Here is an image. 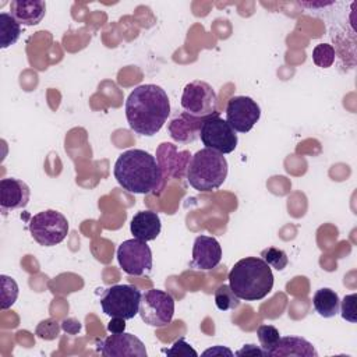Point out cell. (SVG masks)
Returning <instances> with one entry per match:
<instances>
[{
    "mask_svg": "<svg viewBox=\"0 0 357 357\" xmlns=\"http://www.w3.org/2000/svg\"><path fill=\"white\" fill-rule=\"evenodd\" d=\"M170 114L166 91L155 84H142L131 91L126 100V119L130 128L145 137L160 131Z\"/></svg>",
    "mask_w": 357,
    "mask_h": 357,
    "instance_id": "cell-1",
    "label": "cell"
},
{
    "mask_svg": "<svg viewBox=\"0 0 357 357\" xmlns=\"http://www.w3.org/2000/svg\"><path fill=\"white\" fill-rule=\"evenodd\" d=\"M113 174L117 183L132 194L153 192L162 181L160 165L144 149H128L119 155Z\"/></svg>",
    "mask_w": 357,
    "mask_h": 357,
    "instance_id": "cell-2",
    "label": "cell"
},
{
    "mask_svg": "<svg viewBox=\"0 0 357 357\" xmlns=\"http://www.w3.org/2000/svg\"><path fill=\"white\" fill-rule=\"evenodd\" d=\"M227 279L233 293L245 301L262 300L273 287L272 268L261 257L241 258L230 269Z\"/></svg>",
    "mask_w": 357,
    "mask_h": 357,
    "instance_id": "cell-3",
    "label": "cell"
},
{
    "mask_svg": "<svg viewBox=\"0 0 357 357\" xmlns=\"http://www.w3.org/2000/svg\"><path fill=\"white\" fill-rule=\"evenodd\" d=\"M227 172L229 166L223 153L202 148L188 160L185 177L194 190L199 192H211L225 183Z\"/></svg>",
    "mask_w": 357,
    "mask_h": 357,
    "instance_id": "cell-4",
    "label": "cell"
},
{
    "mask_svg": "<svg viewBox=\"0 0 357 357\" xmlns=\"http://www.w3.org/2000/svg\"><path fill=\"white\" fill-rule=\"evenodd\" d=\"M142 293L132 284H113L102 293L99 304L102 311L112 317L132 319L139 312Z\"/></svg>",
    "mask_w": 357,
    "mask_h": 357,
    "instance_id": "cell-5",
    "label": "cell"
},
{
    "mask_svg": "<svg viewBox=\"0 0 357 357\" xmlns=\"http://www.w3.org/2000/svg\"><path fill=\"white\" fill-rule=\"evenodd\" d=\"M29 231L39 245L53 247L67 237L68 220L61 212L46 209L31 218Z\"/></svg>",
    "mask_w": 357,
    "mask_h": 357,
    "instance_id": "cell-6",
    "label": "cell"
},
{
    "mask_svg": "<svg viewBox=\"0 0 357 357\" xmlns=\"http://www.w3.org/2000/svg\"><path fill=\"white\" fill-rule=\"evenodd\" d=\"M198 137L201 138L205 148L213 149L220 153H230L237 148L238 137L230 124L223 120L219 113L202 117Z\"/></svg>",
    "mask_w": 357,
    "mask_h": 357,
    "instance_id": "cell-7",
    "label": "cell"
},
{
    "mask_svg": "<svg viewBox=\"0 0 357 357\" xmlns=\"http://www.w3.org/2000/svg\"><path fill=\"white\" fill-rule=\"evenodd\" d=\"M138 314L146 325L163 328L173 319L174 298L167 291L159 289L146 290L141 296Z\"/></svg>",
    "mask_w": 357,
    "mask_h": 357,
    "instance_id": "cell-8",
    "label": "cell"
},
{
    "mask_svg": "<svg viewBox=\"0 0 357 357\" xmlns=\"http://www.w3.org/2000/svg\"><path fill=\"white\" fill-rule=\"evenodd\" d=\"M180 103L184 113L202 119L216 113L218 96L208 82L195 79L184 86Z\"/></svg>",
    "mask_w": 357,
    "mask_h": 357,
    "instance_id": "cell-9",
    "label": "cell"
},
{
    "mask_svg": "<svg viewBox=\"0 0 357 357\" xmlns=\"http://www.w3.org/2000/svg\"><path fill=\"white\" fill-rule=\"evenodd\" d=\"M117 261L121 269L131 276H142L152 271V251L146 241L130 238L117 248Z\"/></svg>",
    "mask_w": 357,
    "mask_h": 357,
    "instance_id": "cell-10",
    "label": "cell"
},
{
    "mask_svg": "<svg viewBox=\"0 0 357 357\" xmlns=\"http://www.w3.org/2000/svg\"><path fill=\"white\" fill-rule=\"evenodd\" d=\"M261 107L250 96H233L226 106V121L237 132H248L259 120Z\"/></svg>",
    "mask_w": 357,
    "mask_h": 357,
    "instance_id": "cell-11",
    "label": "cell"
},
{
    "mask_svg": "<svg viewBox=\"0 0 357 357\" xmlns=\"http://www.w3.org/2000/svg\"><path fill=\"white\" fill-rule=\"evenodd\" d=\"M98 351L105 357H146L145 344L132 333H112L96 343Z\"/></svg>",
    "mask_w": 357,
    "mask_h": 357,
    "instance_id": "cell-12",
    "label": "cell"
},
{
    "mask_svg": "<svg viewBox=\"0 0 357 357\" xmlns=\"http://www.w3.org/2000/svg\"><path fill=\"white\" fill-rule=\"evenodd\" d=\"M222 259V247L215 237L198 236L192 245V259L190 266L201 271H211L219 265Z\"/></svg>",
    "mask_w": 357,
    "mask_h": 357,
    "instance_id": "cell-13",
    "label": "cell"
},
{
    "mask_svg": "<svg viewBox=\"0 0 357 357\" xmlns=\"http://www.w3.org/2000/svg\"><path fill=\"white\" fill-rule=\"evenodd\" d=\"M29 187L25 181L14 177H7L0 180V208L3 215L22 209L29 201Z\"/></svg>",
    "mask_w": 357,
    "mask_h": 357,
    "instance_id": "cell-14",
    "label": "cell"
},
{
    "mask_svg": "<svg viewBox=\"0 0 357 357\" xmlns=\"http://www.w3.org/2000/svg\"><path fill=\"white\" fill-rule=\"evenodd\" d=\"M130 230L134 238H138L141 241H151L160 234L162 222L156 212L139 211L132 216Z\"/></svg>",
    "mask_w": 357,
    "mask_h": 357,
    "instance_id": "cell-15",
    "label": "cell"
},
{
    "mask_svg": "<svg viewBox=\"0 0 357 357\" xmlns=\"http://www.w3.org/2000/svg\"><path fill=\"white\" fill-rule=\"evenodd\" d=\"M10 14L25 26L38 25L46 14V3L42 0H14L10 4Z\"/></svg>",
    "mask_w": 357,
    "mask_h": 357,
    "instance_id": "cell-16",
    "label": "cell"
},
{
    "mask_svg": "<svg viewBox=\"0 0 357 357\" xmlns=\"http://www.w3.org/2000/svg\"><path fill=\"white\" fill-rule=\"evenodd\" d=\"M318 357V353L312 343L301 336H280L275 349L269 353V357Z\"/></svg>",
    "mask_w": 357,
    "mask_h": 357,
    "instance_id": "cell-17",
    "label": "cell"
},
{
    "mask_svg": "<svg viewBox=\"0 0 357 357\" xmlns=\"http://www.w3.org/2000/svg\"><path fill=\"white\" fill-rule=\"evenodd\" d=\"M202 119L192 117L187 113H181L176 116L169 124L170 137L181 144L192 142L198 137V130Z\"/></svg>",
    "mask_w": 357,
    "mask_h": 357,
    "instance_id": "cell-18",
    "label": "cell"
},
{
    "mask_svg": "<svg viewBox=\"0 0 357 357\" xmlns=\"http://www.w3.org/2000/svg\"><path fill=\"white\" fill-rule=\"evenodd\" d=\"M314 310L324 318H332L339 312L340 298L337 293L329 287L318 289L312 297Z\"/></svg>",
    "mask_w": 357,
    "mask_h": 357,
    "instance_id": "cell-19",
    "label": "cell"
},
{
    "mask_svg": "<svg viewBox=\"0 0 357 357\" xmlns=\"http://www.w3.org/2000/svg\"><path fill=\"white\" fill-rule=\"evenodd\" d=\"M20 35L21 24L10 13H0V49L15 45Z\"/></svg>",
    "mask_w": 357,
    "mask_h": 357,
    "instance_id": "cell-20",
    "label": "cell"
},
{
    "mask_svg": "<svg viewBox=\"0 0 357 357\" xmlns=\"http://www.w3.org/2000/svg\"><path fill=\"white\" fill-rule=\"evenodd\" d=\"M0 287H1L0 307H1V310H7L17 301L18 284L13 278H10L7 275H0Z\"/></svg>",
    "mask_w": 357,
    "mask_h": 357,
    "instance_id": "cell-21",
    "label": "cell"
},
{
    "mask_svg": "<svg viewBox=\"0 0 357 357\" xmlns=\"http://www.w3.org/2000/svg\"><path fill=\"white\" fill-rule=\"evenodd\" d=\"M215 304L220 311H229L240 305V298L233 293L229 284H220L215 290Z\"/></svg>",
    "mask_w": 357,
    "mask_h": 357,
    "instance_id": "cell-22",
    "label": "cell"
},
{
    "mask_svg": "<svg viewBox=\"0 0 357 357\" xmlns=\"http://www.w3.org/2000/svg\"><path fill=\"white\" fill-rule=\"evenodd\" d=\"M257 336L261 343V349L266 353V357H269V353L275 349L280 339L279 331L272 325H259L257 329Z\"/></svg>",
    "mask_w": 357,
    "mask_h": 357,
    "instance_id": "cell-23",
    "label": "cell"
},
{
    "mask_svg": "<svg viewBox=\"0 0 357 357\" xmlns=\"http://www.w3.org/2000/svg\"><path fill=\"white\" fill-rule=\"evenodd\" d=\"M335 47L329 43H318L312 49V61L321 68H329L335 63Z\"/></svg>",
    "mask_w": 357,
    "mask_h": 357,
    "instance_id": "cell-24",
    "label": "cell"
},
{
    "mask_svg": "<svg viewBox=\"0 0 357 357\" xmlns=\"http://www.w3.org/2000/svg\"><path fill=\"white\" fill-rule=\"evenodd\" d=\"M261 258L271 268H275L276 271H283L289 264L287 254L283 250H279V248H275V247H268V248L262 250L261 251Z\"/></svg>",
    "mask_w": 357,
    "mask_h": 357,
    "instance_id": "cell-25",
    "label": "cell"
},
{
    "mask_svg": "<svg viewBox=\"0 0 357 357\" xmlns=\"http://www.w3.org/2000/svg\"><path fill=\"white\" fill-rule=\"evenodd\" d=\"M60 329H61V324H59L53 318H47V319L40 321L36 325L35 333H36L38 337H40L43 340H54V339L59 337Z\"/></svg>",
    "mask_w": 357,
    "mask_h": 357,
    "instance_id": "cell-26",
    "label": "cell"
},
{
    "mask_svg": "<svg viewBox=\"0 0 357 357\" xmlns=\"http://www.w3.org/2000/svg\"><path fill=\"white\" fill-rule=\"evenodd\" d=\"M356 300H357V294H347L344 296V298L340 301V314L342 318L354 324L357 321V315H356Z\"/></svg>",
    "mask_w": 357,
    "mask_h": 357,
    "instance_id": "cell-27",
    "label": "cell"
},
{
    "mask_svg": "<svg viewBox=\"0 0 357 357\" xmlns=\"http://www.w3.org/2000/svg\"><path fill=\"white\" fill-rule=\"evenodd\" d=\"M165 353L167 356H180V357H188V356H192V357H198V353L191 347V344H188L183 337L176 340L170 349L165 350Z\"/></svg>",
    "mask_w": 357,
    "mask_h": 357,
    "instance_id": "cell-28",
    "label": "cell"
},
{
    "mask_svg": "<svg viewBox=\"0 0 357 357\" xmlns=\"http://www.w3.org/2000/svg\"><path fill=\"white\" fill-rule=\"evenodd\" d=\"M82 325L78 319L75 318H66L63 322H61V329L67 333V335H77L79 331H81Z\"/></svg>",
    "mask_w": 357,
    "mask_h": 357,
    "instance_id": "cell-29",
    "label": "cell"
},
{
    "mask_svg": "<svg viewBox=\"0 0 357 357\" xmlns=\"http://www.w3.org/2000/svg\"><path fill=\"white\" fill-rule=\"evenodd\" d=\"M234 354L236 356H261V357H266V353L261 347H258L255 344H244Z\"/></svg>",
    "mask_w": 357,
    "mask_h": 357,
    "instance_id": "cell-30",
    "label": "cell"
},
{
    "mask_svg": "<svg viewBox=\"0 0 357 357\" xmlns=\"http://www.w3.org/2000/svg\"><path fill=\"white\" fill-rule=\"evenodd\" d=\"M106 328L110 333H121L126 331V319L120 317H112Z\"/></svg>",
    "mask_w": 357,
    "mask_h": 357,
    "instance_id": "cell-31",
    "label": "cell"
},
{
    "mask_svg": "<svg viewBox=\"0 0 357 357\" xmlns=\"http://www.w3.org/2000/svg\"><path fill=\"white\" fill-rule=\"evenodd\" d=\"M223 354L230 356V357L234 356V353L230 349L223 347V346H215V347H211V349H208L202 353V356H223Z\"/></svg>",
    "mask_w": 357,
    "mask_h": 357,
    "instance_id": "cell-32",
    "label": "cell"
}]
</instances>
